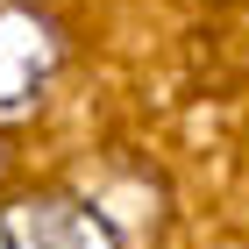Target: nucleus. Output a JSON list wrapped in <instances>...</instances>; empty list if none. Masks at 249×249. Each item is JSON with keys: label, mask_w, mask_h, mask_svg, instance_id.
<instances>
[{"label": "nucleus", "mask_w": 249, "mask_h": 249, "mask_svg": "<svg viewBox=\"0 0 249 249\" xmlns=\"http://www.w3.org/2000/svg\"><path fill=\"white\" fill-rule=\"evenodd\" d=\"M0 249H114V228L71 199H29L0 213Z\"/></svg>", "instance_id": "nucleus-1"}, {"label": "nucleus", "mask_w": 249, "mask_h": 249, "mask_svg": "<svg viewBox=\"0 0 249 249\" xmlns=\"http://www.w3.org/2000/svg\"><path fill=\"white\" fill-rule=\"evenodd\" d=\"M43 78H50V29L21 7H0V121L21 114Z\"/></svg>", "instance_id": "nucleus-2"}]
</instances>
